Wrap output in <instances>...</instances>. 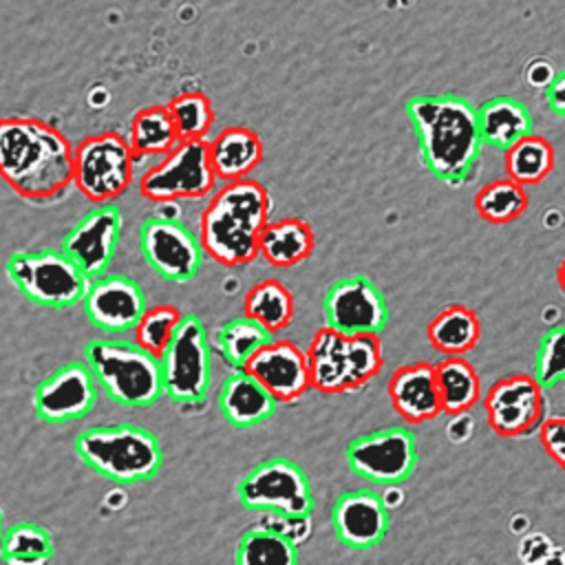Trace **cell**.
<instances>
[{"label":"cell","instance_id":"cell-1","mask_svg":"<svg viewBox=\"0 0 565 565\" xmlns=\"http://www.w3.org/2000/svg\"><path fill=\"white\" fill-rule=\"evenodd\" d=\"M0 177L24 199H53L73 183V148L57 128L35 117H2Z\"/></svg>","mask_w":565,"mask_h":565},{"label":"cell","instance_id":"cell-2","mask_svg":"<svg viewBox=\"0 0 565 565\" xmlns=\"http://www.w3.org/2000/svg\"><path fill=\"white\" fill-rule=\"evenodd\" d=\"M406 113L433 177L450 185L468 181L481 152L475 106L459 95H417L406 102Z\"/></svg>","mask_w":565,"mask_h":565},{"label":"cell","instance_id":"cell-3","mask_svg":"<svg viewBox=\"0 0 565 565\" xmlns=\"http://www.w3.org/2000/svg\"><path fill=\"white\" fill-rule=\"evenodd\" d=\"M269 192L254 179L225 181L199 218V245L223 267L249 265L258 256V234L269 221Z\"/></svg>","mask_w":565,"mask_h":565},{"label":"cell","instance_id":"cell-4","mask_svg":"<svg viewBox=\"0 0 565 565\" xmlns=\"http://www.w3.org/2000/svg\"><path fill=\"white\" fill-rule=\"evenodd\" d=\"M305 353L311 386L329 395L362 388L384 366L377 333H342L327 324L316 331Z\"/></svg>","mask_w":565,"mask_h":565},{"label":"cell","instance_id":"cell-5","mask_svg":"<svg viewBox=\"0 0 565 565\" xmlns=\"http://www.w3.org/2000/svg\"><path fill=\"white\" fill-rule=\"evenodd\" d=\"M75 452L88 468L119 483L152 479L163 461L157 435L135 424L86 428L75 437Z\"/></svg>","mask_w":565,"mask_h":565},{"label":"cell","instance_id":"cell-6","mask_svg":"<svg viewBox=\"0 0 565 565\" xmlns=\"http://www.w3.org/2000/svg\"><path fill=\"white\" fill-rule=\"evenodd\" d=\"M84 358L95 382L121 406L143 408L163 395L159 358L135 342L90 340Z\"/></svg>","mask_w":565,"mask_h":565},{"label":"cell","instance_id":"cell-7","mask_svg":"<svg viewBox=\"0 0 565 565\" xmlns=\"http://www.w3.org/2000/svg\"><path fill=\"white\" fill-rule=\"evenodd\" d=\"M7 274L24 298L51 309L82 302L90 280L62 249L15 252L7 260Z\"/></svg>","mask_w":565,"mask_h":565},{"label":"cell","instance_id":"cell-8","mask_svg":"<svg viewBox=\"0 0 565 565\" xmlns=\"http://www.w3.org/2000/svg\"><path fill=\"white\" fill-rule=\"evenodd\" d=\"M135 177V154L119 132H99L79 141L73 150V183L93 203H110L121 196Z\"/></svg>","mask_w":565,"mask_h":565},{"label":"cell","instance_id":"cell-9","mask_svg":"<svg viewBox=\"0 0 565 565\" xmlns=\"http://www.w3.org/2000/svg\"><path fill=\"white\" fill-rule=\"evenodd\" d=\"M163 395L181 404H203L210 388V351L203 322L181 316L170 344L159 358Z\"/></svg>","mask_w":565,"mask_h":565},{"label":"cell","instance_id":"cell-10","mask_svg":"<svg viewBox=\"0 0 565 565\" xmlns=\"http://www.w3.org/2000/svg\"><path fill=\"white\" fill-rule=\"evenodd\" d=\"M216 185L205 139H183L139 181V192L150 201L203 199Z\"/></svg>","mask_w":565,"mask_h":565},{"label":"cell","instance_id":"cell-11","mask_svg":"<svg viewBox=\"0 0 565 565\" xmlns=\"http://www.w3.org/2000/svg\"><path fill=\"white\" fill-rule=\"evenodd\" d=\"M238 501L247 510L311 516V486L300 466L285 457H274L252 468L238 483Z\"/></svg>","mask_w":565,"mask_h":565},{"label":"cell","instance_id":"cell-12","mask_svg":"<svg viewBox=\"0 0 565 565\" xmlns=\"http://www.w3.org/2000/svg\"><path fill=\"white\" fill-rule=\"evenodd\" d=\"M349 468L373 483L406 481L417 463L415 435L406 428H384L353 439L347 448Z\"/></svg>","mask_w":565,"mask_h":565},{"label":"cell","instance_id":"cell-13","mask_svg":"<svg viewBox=\"0 0 565 565\" xmlns=\"http://www.w3.org/2000/svg\"><path fill=\"white\" fill-rule=\"evenodd\" d=\"M545 388L534 375L514 373L494 382L486 397L483 408L490 428L499 437H523L539 428L545 413Z\"/></svg>","mask_w":565,"mask_h":565},{"label":"cell","instance_id":"cell-14","mask_svg":"<svg viewBox=\"0 0 565 565\" xmlns=\"http://www.w3.org/2000/svg\"><path fill=\"white\" fill-rule=\"evenodd\" d=\"M139 245L148 265L166 280L188 282L199 274L203 256L199 238L177 218L152 216L143 221Z\"/></svg>","mask_w":565,"mask_h":565},{"label":"cell","instance_id":"cell-15","mask_svg":"<svg viewBox=\"0 0 565 565\" xmlns=\"http://www.w3.org/2000/svg\"><path fill=\"white\" fill-rule=\"evenodd\" d=\"M327 327L342 333H382L388 324V305L366 276L335 280L324 296Z\"/></svg>","mask_w":565,"mask_h":565},{"label":"cell","instance_id":"cell-16","mask_svg":"<svg viewBox=\"0 0 565 565\" xmlns=\"http://www.w3.org/2000/svg\"><path fill=\"white\" fill-rule=\"evenodd\" d=\"M97 399V382L84 362H71L44 377L35 388L40 419L62 424L84 417Z\"/></svg>","mask_w":565,"mask_h":565},{"label":"cell","instance_id":"cell-17","mask_svg":"<svg viewBox=\"0 0 565 565\" xmlns=\"http://www.w3.org/2000/svg\"><path fill=\"white\" fill-rule=\"evenodd\" d=\"M243 369L267 388L276 404L296 402L311 386L307 353L289 340H269Z\"/></svg>","mask_w":565,"mask_h":565},{"label":"cell","instance_id":"cell-18","mask_svg":"<svg viewBox=\"0 0 565 565\" xmlns=\"http://www.w3.org/2000/svg\"><path fill=\"white\" fill-rule=\"evenodd\" d=\"M121 232V214L110 203H99L97 210L88 212L64 238L62 252H66L75 265L95 278L110 265Z\"/></svg>","mask_w":565,"mask_h":565},{"label":"cell","instance_id":"cell-19","mask_svg":"<svg viewBox=\"0 0 565 565\" xmlns=\"http://www.w3.org/2000/svg\"><path fill=\"white\" fill-rule=\"evenodd\" d=\"M82 302L86 318L108 333L132 329L146 309V296L141 287L126 276L99 274L90 278Z\"/></svg>","mask_w":565,"mask_h":565},{"label":"cell","instance_id":"cell-20","mask_svg":"<svg viewBox=\"0 0 565 565\" xmlns=\"http://www.w3.org/2000/svg\"><path fill=\"white\" fill-rule=\"evenodd\" d=\"M335 536L351 550H371L388 532V508L382 494L369 488L340 494L331 510Z\"/></svg>","mask_w":565,"mask_h":565},{"label":"cell","instance_id":"cell-21","mask_svg":"<svg viewBox=\"0 0 565 565\" xmlns=\"http://www.w3.org/2000/svg\"><path fill=\"white\" fill-rule=\"evenodd\" d=\"M388 399L406 424H422L441 413L435 366L413 362L397 366L388 380Z\"/></svg>","mask_w":565,"mask_h":565},{"label":"cell","instance_id":"cell-22","mask_svg":"<svg viewBox=\"0 0 565 565\" xmlns=\"http://www.w3.org/2000/svg\"><path fill=\"white\" fill-rule=\"evenodd\" d=\"M218 408L232 426L249 428L265 422L274 413L276 399L252 373L245 369H234L218 393Z\"/></svg>","mask_w":565,"mask_h":565},{"label":"cell","instance_id":"cell-23","mask_svg":"<svg viewBox=\"0 0 565 565\" xmlns=\"http://www.w3.org/2000/svg\"><path fill=\"white\" fill-rule=\"evenodd\" d=\"M207 157L216 179H245L263 159V141L252 128L227 126L207 141Z\"/></svg>","mask_w":565,"mask_h":565},{"label":"cell","instance_id":"cell-24","mask_svg":"<svg viewBox=\"0 0 565 565\" xmlns=\"http://www.w3.org/2000/svg\"><path fill=\"white\" fill-rule=\"evenodd\" d=\"M475 113L481 143L505 150L521 137L534 132V119L530 110L514 97H492L483 102Z\"/></svg>","mask_w":565,"mask_h":565},{"label":"cell","instance_id":"cell-25","mask_svg":"<svg viewBox=\"0 0 565 565\" xmlns=\"http://www.w3.org/2000/svg\"><path fill=\"white\" fill-rule=\"evenodd\" d=\"M313 241V230L307 221H267L258 234V254L271 267H294L311 256Z\"/></svg>","mask_w":565,"mask_h":565},{"label":"cell","instance_id":"cell-26","mask_svg":"<svg viewBox=\"0 0 565 565\" xmlns=\"http://www.w3.org/2000/svg\"><path fill=\"white\" fill-rule=\"evenodd\" d=\"M435 366L441 413H468L481 399V380L475 366L461 355H448Z\"/></svg>","mask_w":565,"mask_h":565},{"label":"cell","instance_id":"cell-27","mask_svg":"<svg viewBox=\"0 0 565 565\" xmlns=\"http://www.w3.org/2000/svg\"><path fill=\"white\" fill-rule=\"evenodd\" d=\"M426 335L433 349L446 355H461L479 342L481 324L472 309L463 305H450L428 322Z\"/></svg>","mask_w":565,"mask_h":565},{"label":"cell","instance_id":"cell-28","mask_svg":"<svg viewBox=\"0 0 565 565\" xmlns=\"http://www.w3.org/2000/svg\"><path fill=\"white\" fill-rule=\"evenodd\" d=\"M243 311L276 335L287 329L294 318V296L280 280L265 278L245 294Z\"/></svg>","mask_w":565,"mask_h":565},{"label":"cell","instance_id":"cell-29","mask_svg":"<svg viewBox=\"0 0 565 565\" xmlns=\"http://www.w3.org/2000/svg\"><path fill=\"white\" fill-rule=\"evenodd\" d=\"M126 139L135 157H163L170 152L179 143V135L168 106L141 108L132 117Z\"/></svg>","mask_w":565,"mask_h":565},{"label":"cell","instance_id":"cell-30","mask_svg":"<svg viewBox=\"0 0 565 565\" xmlns=\"http://www.w3.org/2000/svg\"><path fill=\"white\" fill-rule=\"evenodd\" d=\"M556 163L554 146L541 135H525L505 148V172L521 185L541 183Z\"/></svg>","mask_w":565,"mask_h":565},{"label":"cell","instance_id":"cell-31","mask_svg":"<svg viewBox=\"0 0 565 565\" xmlns=\"http://www.w3.org/2000/svg\"><path fill=\"white\" fill-rule=\"evenodd\" d=\"M475 207L477 214L488 221V223H510L516 221L525 207H527V194L525 188L516 181L508 179H497L486 183L477 196H475Z\"/></svg>","mask_w":565,"mask_h":565},{"label":"cell","instance_id":"cell-32","mask_svg":"<svg viewBox=\"0 0 565 565\" xmlns=\"http://www.w3.org/2000/svg\"><path fill=\"white\" fill-rule=\"evenodd\" d=\"M296 558V545L263 525L247 530L236 547L238 565H294Z\"/></svg>","mask_w":565,"mask_h":565},{"label":"cell","instance_id":"cell-33","mask_svg":"<svg viewBox=\"0 0 565 565\" xmlns=\"http://www.w3.org/2000/svg\"><path fill=\"white\" fill-rule=\"evenodd\" d=\"M53 556L51 534L35 523H18L4 530L0 541V561L35 565L46 563Z\"/></svg>","mask_w":565,"mask_h":565},{"label":"cell","instance_id":"cell-34","mask_svg":"<svg viewBox=\"0 0 565 565\" xmlns=\"http://www.w3.org/2000/svg\"><path fill=\"white\" fill-rule=\"evenodd\" d=\"M269 340H274V333L247 316L225 322L218 331V349L232 369H243L247 360Z\"/></svg>","mask_w":565,"mask_h":565},{"label":"cell","instance_id":"cell-35","mask_svg":"<svg viewBox=\"0 0 565 565\" xmlns=\"http://www.w3.org/2000/svg\"><path fill=\"white\" fill-rule=\"evenodd\" d=\"M181 311L172 305L146 307L143 313L132 324V342L154 358H161L172 340V333L181 320Z\"/></svg>","mask_w":565,"mask_h":565},{"label":"cell","instance_id":"cell-36","mask_svg":"<svg viewBox=\"0 0 565 565\" xmlns=\"http://www.w3.org/2000/svg\"><path fill=\"white\" fill-rule=\"evenodd\" d=\"M168 113L174 121L179 141L183 139H205L207 130L212 128L214 121V110L201 90H188L170 99Z\"/></svg>","mask_w":565,"mask_h":565},{"label":"cell","instance_id":"cell-37","mask_svg":"<svg viewBox=\"0 0 565 565\" xmlns=\"http://www.w3.org/2000/svg\"><path fill=\"white\" fill-rule=\"evenodd\" d=\"M563 333L565 329L558 324L550 329L539 347L536 362H534V380L543 388H552L563 382Z\"/></svg>","mask_w":565,"mask_h":565},{"label":"cell","instance_id":"cell-38","mask_svg":"<svg viewBox=\"0 0 565 565\" xmlns=\"http://www.w3.org/2000/svg\"><path fill=\"white\" fill-rule=\"evenodd\" d=\"M309 519L311 516H291V514H280V512H265L260 519V525L289 539L294 545L302 543L309 536Z\"/></svg>","mask_w":565,"mask_h":565},{"label":"cell","instance_id":"cell-39","mask_svg":"<svg viewBox=\"0 0 565 565\" xmlns=\"http://www.w3.org/2000/svg\"><path fill=\"white\" fill-rule=\"evenodd\" d=\"M539 435L545 452L558 463L565 466V419L547 417L539 424Z\"/></svg>","mask_w":565,"mask_h":565},{"label":"cell","instance_id":"cell-40","mask_svg":"<svg viewBox=\"0 0 565 565\" xmlns=\"http://www.w3.org/2000/svg\"><path fill=\"white\" fill-rule=\"evenodd\" d=\"M545 99L556 115L565 113V77L561 73H556L552 82L545 86Z\"/></svg>","mask_w":565,"mask_h":565},{"label":"cell","instance_id":"cell-41","mask_svg":"<svg viewBox=\"0 0 565 565\" xmlns=\"http://www.w3.org/2000/svg\"><path fill=\"white\" fill-rule=\"evenodd\" d=\"M554 75L556 73L552 71L550 62H545V60H536L534 64L527 66V82H532L536 86H547Z\"/></svg>","mask_w":565,"mask_h":565},{"label":"cell","instance_id":"cell-42","mask_svg":"<svg viewBox=\"0 0 565 565\" xmlns=\"http://www.w3.org/2000/svg\"><path fill=\"white\" fill-rule=\"evenodd\" d=\"M2 534H4V523H2V512H0V541H2Z\"/></svg>","mask_w":565,"mask_h":565}]
</instances>
